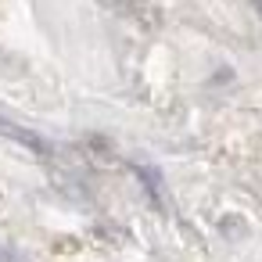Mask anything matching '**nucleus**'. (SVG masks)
Instances as JSON below:
<instances>
[{"mask_svg": "<svg viewBox=\"0 0 262 262\" xmlns=\"http://www.w3.org/2000/svg\"><path fill=\"white\" fill-rule=\"evenodd\" d=\"M0 137H11L15 144H22V147H29V151H40V155H47V151H51V147L43 144V137H36L33 129H22V126L8 122V119H0Z\"/></svg>", "mask_w": 262, "mask_h": 262, "instance_id": "1", "label": "nucleus"}, {"mask_svg": "<svg viewBox=\"0 0 262 262\" xmlns=\"http://www.w3.org/2000/svg\"><path fill=\"white\" fill-rule=\"evenodd\" d=\"M0 262H29L18 248H8V244H0Z\"/></svg>", "mask_w": 262, "mask_h": 262, "instance_id": "2", "label": "nucleus"}, {"mask_svg": "<svg viewBox=\"0 0 262 262\" xmlns=\"http://www.w3.org/2000/svg\"><path fill=\"white\" fill-rule=\"evenodd\" d=\"M248 4H251V8H255V15L262 18V0H248Z\"/></svg>", "mask_w": 262, "mask_h": 262, "instance_id": "3", "label": "nucleus"}]
</instances>
